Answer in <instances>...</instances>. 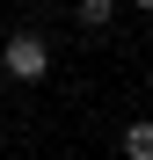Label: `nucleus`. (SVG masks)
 Instances as JSON below:
<instances>
[{
	"mask_svg": "<svg viewBox=\"0 0 153 160\" xmlns=\"http://www.w3.org/2000/svg\"><path fill=\"white\" fill-rule=\"evenodd\" d=\"M0 73H8V80H44L51 73V44L37 29H15L8 44H0Z\"/></svg>",
	"mask_w": 153,
	"mask_h": 160,
	"instance_id": "nucleus-1",
	"label": "nucleus"
},
{
	"mask_svg": "<svg viewBox=\"0 0 153 160\" xmlns=\"http://www.w3.org/2000/svg\"><path fill=\"white\" fill-rule=\"evenodd\" d=\"M124 160H153V117L124 124Z\"/></svg>",
	"mask_w": 153,
	"mask_h": 160,
	"instance_id": "nucleus-2",
	"label": "nucleus"
},
{
	"mask_svg": "<svg viewBox=\"0 0 153 160\" xmlns=\"http://www.w3.org/2000/svg\"><path fill=\"white\" fill-rule=\"evenodd\" d=\"M73 22H80V29H110V22H117V0H80Z\"/></svg>",
	"mask_w": 153,
	"mask_h": 160,
	"instance_id": "nucleus-3",
	"label": "nucleus"
}]
</instances>
